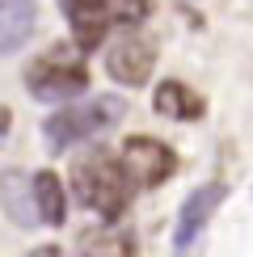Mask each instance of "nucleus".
<instances>
[{
	"label": "nucleus",
	"mask_w": 253,
	"mask_h": 257,
	"mask_svg": "<svg viewBox=\"0 0 253 257\" xmlns=\"http://www.w3.org/2000/svg\"><path fill=\"white\" fill-rule=\"evenodd\" d=\"M72 190L89 211H97L101 219H118L126 207H131L135 181L126 177L122 160L110 152H89L84 160H76L72 169Z\"/></svg>",
	"instance_id": "obj_1"
},
{
	"label": "nucleus",
	"mask_w": 253,
	"mask_h": 257,
	"mask_svg": "<svg viewBox=\"0 0 253 257\" xmlns=\"http://www.w3.org/2000/svg\"><path fill=\"white\" fill-rule=\"evenodd\" d=\"M84 51L72 47H51L47 55H38L26 68V89L34 93L38 101L55 105V101H72L89 89V68H84Z\"/></svg>",
	"instance_id": "obj_2"
},
{
	"label": "nucleus",
	"mask_w": 253,
	"mask_h": 257,
	"mask_svg": "<svg viewBox=\"0 0 253 257\" xmlns=\"http://www.w3.org/2000/svg\"><path fill=\"white\" fill-rule=\"evenodd\" d=\"M122 114H126L122 97L101 93V97H89V101H80V105L55 110L47 122H42V135H47V148H51V152H63V148L80 144V139H93V135L110 131Z\"/></svg>",
	"instance_id": "obj_3"
},
{
	"label": "nucleus",
	"mask_w": 253,
	"mask_h": 257,
	"mask_svg": "<svg viewBox=\"0 0 253 257\" xmlns=\"http://www.w3.org/2000/svg\"><path fill=\"white\" fill-rule=\"evenodd\" d=\"M118 160H122L126 177H131L140 190H156V186H165V181L177 173L173 148L161 144V139H152V135H126Z\"/></svg>",
	"instance_id": "obj_4"
},
{
	"label": "nucleus",
	"mask_w": 253,
	"mask_h": 257,
	"mask_svg": "<svg viewBox=\"0 0 253 257\" xmlns=\"http://www.w3.org/2000/svg\"><path fill=\"white\" fill-rule=\"evenodd\" d=\"M156 68V42L148 34H118L110 42V51H105V72H110L118 84H126V89H140V84H148V76H152Z\"/></svg>",
	"instance_id": "obj_5"
},
{
	"label": "nucleus",
	"mask_w": 253,
	"mask_h": 257,
	"mask_svg": "<svg viewBox=\"0 0 253 257\" xmlns=\"http://www.w3.org/2000/svg\"><path fill=\"white\" fill-rule=\"evenodd\" d=\"M219 202H224V186H215V181L190 190V198L182 202V215H177V228H173V253H177V257L198 240V232L211 223V215H215Z\"/></svg>",
	"instance_id": "obj_6"
},
{
	"label": "nucleus",
	"mask_w": 253,
	"mask_h": 257,
	"mask_svg": "<svg viewBox=\"0 0 253 257\" xmlns=\"http://www.w3.org/2000/svg\"><path fill=\"white\" fill-rule=\"evenodd\" d=\"M59 5H63V13H68L76 51L89 55L93 47H101V42H105V30H110V17H105L101 0H59Z\"/></svg>",
	"instance_id": "obj_7"
},
{
	"label": "nucleus",
	"mask_w": 253,
	"mask_h": 257,
	"mask_svg": "<svg viewBox=\"0 0 253 257\" xmlns=\"http://www.w3.org/2000/svg\"><path fill=\"white\" fill-rule=\"evenodd\" d=\"M38 26V0H0V55H13Z\"/></svg>",
	"instance_id": "obj_8"
},
{
	"label": "nucleus",
	"mask_w": 253,
	"mask_h": 257,
	"mask_svg": "<svg viewBox=\"0 0 253 257\" xmlns=\"http://www.w3.org/2000/svg\"><path fill=\"white\" fill-rule=\"evenodd\" d=\"M0 207L17 228H34L38 223V207H34V186L21 169H5L0 173Z\"/></svg>",
	"instance_id": "obj_9"
},
{
	"label": "nucleus",
	"mask_w": 253,
	"mask_h": 257,
	"mask_svg": "<svg viewBox=\"0 0 253 257\" xmlns=\"http://www.w3.org/2000/svg\"><path fill=\"white\" fill-rule=\"evenodd\" d=\"M30 186H34L38 223H51V228H59V223L68 219V194H63V181L55 177V169H38V173L30 177Z\"/></svg>",
	"instance_id": "obj_10"
},
{
	"label": "nucleus",
	"mask_w": 253,
	"mask_h": 257,
	"mask_svg": "<svg viewBox=\"0 0 253 257\" xmlns=\"http://www.w3.org/2000/svg\"><path fill=\"white\" fill-rule=\"evenodd\" d=\"M152 105H156V114H165V118H177V122L203 118V97H198V93H190L182 80H165V84H156Z\"/></svg>",
	"instance_id": "obj_11"
},
{
	"label": "nucleus",
	"mask_w": 253,
	"mask_h": 257,
	"mask_svg": "<svg viewBox=\"0 0 253 257\" xmlns=\"http://www.w3.org/2000/svg\"><path fill=\"white\" fill-rule=\"evenodd\" d=\"M80 257H135V244L118 228H93L80 236Z\"/></svg>",
	"instance_id": "obj_12"
},
{
	"label": "nucleus",
	"mask_w": 253,
	"mask_h": 257,
	"mask_svg": "<svg viewBox=\"0 0 253 257\" xmlns=\"http://www.w3.org/2000/svg\"><path fill=\"white\" fill-rule=\"evenodd\" d=\"M101 9H105V17H110V26H114V21H122V26H140V21L152 13V0H101Z\"/></svg>",
	"instance_id": "obj_13"
},
{
	"label": "nucleus",
	"mask_w": 253,
	"mask_h": 257,
	"mask_svg": "<svg viewBox=\"0 0 253 257\" xmlns=\"http://www.w3.org/2000/svg\"><path fill=\"white\" fill-rule=\"evenodd\" d=\"M26 257H63V253L55 249V244H38V249H30Z\"/></svg>",
	"instance_id": "obj_14"
},
{
	"label": "nucleus",
	"mask_w": 253,
	"mask_h": 257,
	"mask_svg": "<svg viewBox=\"0 0 253 257\" xmlns=\"http://www.w3.org/2000/svg\"><path fill=\"white\" fill-rule=\"evenodd\" d=\"M5 131H9V114L0 110V135H5Z\"/></svg>",
	"instance_id": "obj_15"
}]
</instances>
